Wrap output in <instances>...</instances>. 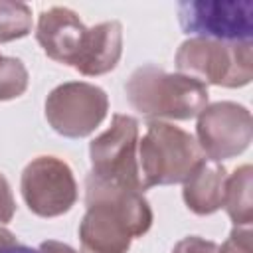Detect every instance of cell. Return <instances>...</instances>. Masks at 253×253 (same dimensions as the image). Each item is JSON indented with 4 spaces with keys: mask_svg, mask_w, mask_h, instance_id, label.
<instances>
[{
    "mask_svg": "<svg viewBox=\"0 0 253 253\" xmlns=\"http://www.w3.org/2000/svg\"><path fill=\"white\" fill-rule=\"evenodd\" d=\"M87 211L79 223L81 253H128L134 237L152 227V208L142 192L87 174Z\"/></svg>",
    "mask_w": 253,
    "mask_h": 253,
    "instance_id": "6da1fadb",
    "label": "cell"
},
{
    "mask_svg": "<svg viewBox=\"0 0 253 253\" xmlns=\"http://www.w3.org/2000/svg\"><path fill=\"white\" fill-rule=\"evenodd\" d=\"M125 93L130 107L150 121L194 119L210 99L208 85L202 81L182 73H168L154 63L136 67L125 83Z\"/></svg>",
    "mask_w": 253,
    "mask_h": 253,
    "instance_id": "7a4b0ae2",
    "label": "cell"
},
{
    "mask_svg": "<svg viewBox=\"0 0 253 253\" xmlns=\"http://www.w3.org/2000/svg\"><path fill=\"white\" fill-rule=\"evenodd\" d=\"M204 160L194 134L164 121H148L138 138V174L144 192L152 186L182 184Z\"/></svg>",
    "mask_w": 253,
    "mask_h": 253,
    "instance_id": "3957f363",
    "label": "cell"
},
{
    "mask_svg": "<svg viewBox=\"0 0 253 253\" xmlns=\"http://www.w3.org/2000/svg\"><path fill=\"white\" fill-rule=\"evenodd\" d=\"M174 63L178 73L204 85L245 87L253 79V42H219L190 38L180 43Z\"/></svg>",
    "mask_w": 253,
    "mask_h": 253,
    "instance_id": "277c9868",
    "label": "cell"
},
{
    "mask_svg": "<svg viewBox=\"0 0 253 253\" xmlns=\"http://www.w3.org/2000/svg\"><path fill=\"white\" fill-rule=\"evenodd\" d=\"M91 174L101 180L134 188L144 194L138 174V121L113 115L111 126L89 142Z\"/></svg>",
    "mask_w": 253,
    "mask_h": 253,
    "instance_id": "5b68a950",
    "label": "cell"
},
{
    "mask_svg": "<svg viewBox=\"0 0 253 253\" xmlns=\"http://www.w3.org/2000/svg\"><path fill=\"white\" fill-rule=\"evenodd\" d=\"M109 97L105 89L87 81H67L45 97V119L65 138L89 136L107 117Z\"/></svg>",
    "mask_w": 253,
    "mask_h": 253,
    "instance_id": "8992f818",
    "label": "cell"
},
{
    "mask_svg": "<svg viewBox=\"0 0 253 253\" xmlns=\"http://www.w3.org/2000/svg\"><path fill=\"white\" fill-rule=\"evenodd\" d=\"M178 22L192 38L219 42H251L253 0H182Z\"/></svg>",
    "mask_w": 253,
    "mask_h": 253,
    "instance_id": "52a82bcc",
    "label": "cell"
},
{
    "mask_svg": "<svg viewBox=\"0 0 253 253\" xmlns=\"http://www.w3.org/2000/svg\"><path fill=\"white\" fill-rule=\"evenodd\" d=\"M28 210L40 217L67 213L77 202V182L69 164L57 156H38L26 164L20 178Z\"/></svg>",
    "mask_w": 253,
    "mask_h": 253,
    "instance_id": "ba28073f",
    "label": "cell"
},
{
    "mask_svg": "<svg viewBox=\"0 0 253 253\" xmlns=\"http://www.w3.org/2000/svg\"><path fill=\"white\" fill-rule=\"evenodd\" d=\"M253 138V119L247 107L233 101L206 105L198 115L196 140L210 160H227L245 152Z\"/></svg>",
    "mask_w": 253,
    "mask_h": 253,
    "instance_id": "9c48e42d",
    "label": "cell"
},
{
    "mask_svg": "<svg viewBox=\"0 0 253 253\" xmlns=\"http://www.w3.org/2000/svg\"><path fill=\"white\" fill-rule=\"evenodd\" d=\"M85 34L87 28L83 20L71 8L51 6L38 16L36 40L43 53L53 61L71 65L81 49Z\"/></svg>",
    "mask_w": 253,
    "mask_h": 253,
    "instance_id": "30bf717a",
    "label": "cell"
},
{
    "mask_svg": "<svg viewBox=\"0 0 253 253\" xmlns=\"http://www.w3.org/2000/svg\"><path fill=\"white\" fill-rule=\"evenodd\" d=\"M123 55V24L119 20H107L93 28H87L85 40L71 67L81 75L97 77L113 71Z\"/></svg>",
    "mask_w": 253,
    "mask_h": 253,
    "instance_id": "8fae6325",
    "label": "cell"
},
{
    "mask_svg": "<svg viewBox=\"0 0 253 253\" xmlns=\"http://www.w3.org/2000/svg\"><path fill=\"white\" fill-rule=\"evenodd\" d=\"M227 170L221 162L204 158L182 182V198L196 215H210L223 208Z\"/></svg>",
    "mask_w": 253,
    "mask_h": 253,
    "instance_id": "7c38bea8",
    "label": "cell"
},
{
    "mask_svg": "<svg viewBox=\"0 0 253 253\" xmlns=\"http://www.w3.org/2000/svg\"><path fill=\"white\" fill-rule=\"evenodd\" d=\"M251 186H253V168L251 164H243L235 168L225 182L223 194V208L233 221V225H251L253 221V200H251Z\"/></svg>",
    "mask_w": 253,
    "mask_h": 253,
    "instance_id": "4fadbf2b",
    "label": "cell"
},
{
    "mask_svg": "<svg viewBox=\"0 0 253 253\" xmlns=\"http://www.w3.org/2000/svg\"><path fill=\"white\" fill-rule=\"evenodd\" d=\"M32 32V8L16 0H0V43L26 38Z\"/></svg>",
    "mask_w": 253,
    "mask_h": 253,
    "instance_id": "5bb4252c",
    "label": "cell"
},
{
    "mask_svg": "<svg viewBox=\"0 0 253 253\" xmlns=\"http://www.w3.org/2000/svg\"><path fill=\"white\" fill-rule=\"evenodd\" d=\"M30 83L28 69L22 59L0 55V101H12L26 93Z\"/></svg>",
    "mask_w": 253,
    "mask_h": 253,
    "instance_id": "9a60e30c",
    "label": "cell"
},
{
    "mask_svg": "<svg viewBox=\"0 0 253 253\" xmlns=\"http://www.w3.org/2000/svg\"><path fill=\"white\" fill-rule=\"evenodd\" d=\"M217 253H253L251 225H233L227 239L217 247Z\"/></svg>",
    "mask_w": 253,
    "mask_h": 253,
    "instance_id": "2e32d148",
    "label": "cell"
},
{
    "mask_svg": "<svg viewBox=\"0 0 253 253\" xmlns=\"http://www.w3.org/2000/svg\"><path fill=\"white\" fill-rule=\"evenodd\" d=\"M217 247L219 245L211 239L200 235H188L174 245L172 253H217Z\"/></svg>",
    "mask_w": 253,
    "mask_h": 253,
    "instance_id": "e0dca14e",
    "label": "cell"
},
{
    "mask_svg": "<svg viewBox=\"0 0 253 253\" xmlns=\"http://www.w3.org/2000/svg\"><path fill=\"white\" fill-rule=\"evenodd\" d=\"M16 213V202L12 196V188L4 174H0V223L12 221Z\"/></svg>",
    "mask_w": 253,
    "mask_h": 253,
    "instance_id": "ac0fdd59",
    "label": "cell"
},
{
    "mask_svg": "<svg viewBox=\"0 0 253 253\" xmlns=\"http://www.w3.org/2000/svg\"><path fill=\"white\" fill-rule=\"evenodd\" d=\"M42 253H77L71 245L67 243H61V241H55V239H47V241H42L40 247H38Z\"/></svg>",
    "mask_w": 253,
    "mask_h": 253,
    "instance_id": "d6986e66",
    "label": "cell"
},
{
    "mask_svg": "<svg viewBox=\"0 0 253 253\" xmlns=\"http://www.w3.org/2000/svg\"><path fill=\"white\" fill-rule=\"evenodd\" d=\"M14 245H18L16 235H14L10 229L0 227V251H4V249H8V247H14Z\"/></svg>",
    "mask_w": 253,
    "mask_h": 253,
    "instance_id": "ffe728a7",
    "label": "cell"
},
{
    "mask_svg": "<svg viewBox=\"0 0 253 253\" xmlns=\"http://www.w3.org/2000/svg\"><path fill=\"white\" fill-rule=\"evenodd\" d=\"M0 253H42L40 249H34V247H28V245H14V247H8V249H4V251H0Z\"/></svg>",
    "mask_w": 253,
    "mask_h": 253,
    "instance_id": "44dd1931",
    "label": "cell"
}]
</instances>
